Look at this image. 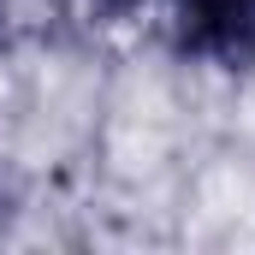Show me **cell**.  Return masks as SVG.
Returning a JSON list of instances; mask_svg holds the SVG:
<instances>
[{"mask_svg":"<svg viewBox=\"0 0 255 255\" xmlns=\"http://www.w3.org/2000/svg\"><path fill=\"white\" fill-rule=\"evenodd\" d=\"M172 54L226 77L255 71V0H172Z\"/></svg>","mask_w":255,"mask_h":255,"instance_id":"1","label":"cell"},{"mask_svg":"<svg viewBox=\"0 0 255 255\" xmlns=\"http://www.w3.org/2000/svg\"><path fill=\"white\" fill-rule=\"evenodd\" d=\"M89 6H101V12H136L142 0H89Z\"/></svg>","mask_w":255,"mask_h":255,"instance_id":"2","label":"cell"},{"mask_svg":"<svg viewBox=\"0 0 255 255\" xmlns=\"http://www.w3.org/2000/svg\"><path fill=\"white\" fill-rule=\"evenodd\" d=\"M0 6H6V0H0Z\"/></svg>","mask_w":255,"mask_h":255,"instance_id":"3","label":"cell"}]
</instances>
